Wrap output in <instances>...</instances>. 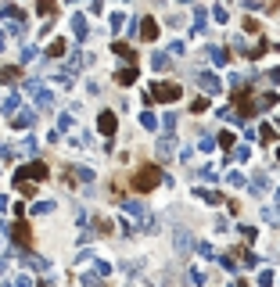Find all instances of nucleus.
<instances>
[{
  "mask_svg": "<svg viewBox=\"0 0 280 287\" xmlns=\"http://www.w3.org/2000/svg\"><path fill=\"white\" fill-rule=\"evenodd\" d=\"M162 179H165V176H162V169H158V165H144V169H137V176H133V187L147 194V190H154V187H158Z\"/></svg>",
  "mask_w": 280,
  "mask_h": 287,
  "instance_id": "1",
  "label": "nucleus"
},
{
  "mask_svg": "<svg viewBox=\"0 0 280 287\" xmlns=\"http://www.w3.org/2000/svg\"><path fill=\"white\" fill-rule=\"evenodd\" d=\"M147 94H151V101H180L183 97V86H176V83H154L151 90H147Z\"/></svg>",
  "mask_w": 280,
  "mask_h": 287,
  "instance_id": "2",
  "label": "nucleus"
},
{
  "mask_svg": "<svg viewBox=\"0 0 280 287\" xmlns=\"http://www.w3.org/2000/svg\"><path fill=\"white\" fill-rule=\"evenodd\" d=\"M133 36L154 40V36H158V22H154V18H137V22H133Z\"/></svg>",
  "mask_w": 280,
  "mask_h": 287,
  "instance_id": "3",
  "label": "nucleus"
},
{
  "mask_svg": "<svg viewBox=\"0 0 280 287\" xmlns=\"http://www.w3.org/2000/svg\"><path fill=\"white\" fill-rule=\"evenodd\" d=\"M25 90L36 97V104H40V108H54V94H51V90H43L40 83H25Z\"/></svg>",
  "mask_w": 280,
  "mask_h": 287,
  "instance_id": "4",
  "label": "nucleus"
},
{
  "mask_svg": "<svg viewBox=\"0 0 280 287\" xmlns=\"http://www.w3.org/2000/svg\"><path fill=\"white\" fill-rule=\"evenodd\" d=\"M18 176L33 179V183H36V179H47V165H43V162H29L25 169H18Z\"/></svg>",
  "mask_w": 280,
  "mask_h": 287,
  "instance_id": "5",
  "label": "nucleus"
},
{
  "mask_svg": "<svg viewBox=\"0 0 280 287\" xmlns=\"http://www.w3.org/2000/svg\"><path fill=\"white\" fill-rule=\"evenodd\" d=\"M97 129L104 133V137H112V133L119 129V118H115L112 112H101V115H97Z\"/></svg>",
  "mask_w": 280,
  "mask_h": 287,
  "instance_id": "6",
  "label": "nucleus"
},
{
  "mask_svg": "<svg viewBox=\"0 0 280 287\" xmlns=\"http://www.w3.org/2000/svg\"><path fill=\"white\" fill-rule=\"evenodd\" d=\"M198 86L205 90V94H219V90H223V86H219V79H215L212 72H198Z\"/></svg>",
  "mask_w": 280,
  "mask_h": 287,
  "instance_id": "7",
  "label": "nucleus"
},
{
  "mask_svg": "<svg viewBox=\"0 0 280 287\" xmlns=\"http://www.w3.org/2000/svg\"><path fill=\"white\" fill-rule=\"evenodd\" d=\"M33 122H36V115H33V108H25V112H18V115L11 118V126H14V129H29V126H33Z\"/></svg>",
  "mask_w": 280,
  "mask_h": 287,
  "instance_id": "8",
  "label": "nucleus"
},
{
  "mask_svg": "<svg viewBox=\"0 0 280 287\" xmlns=\"http://www.w3.org/2000/svg\"><path fill=\"white\" fill-rule=\"evenodd\" d=\"M11 237H14V244H29V237H33V233H29L25 223H14L11 226Z\"/></svg>",
  "mask_w": 280,
  "mask_h": 287,
  "instance_id": "9",
  "label": "nucleus"
},
{
  "mask_svg": "<svg viewBox=\"0 0 280 287\" xmlns=\"http://www.w3.org/2000/svg\"><path fill=\"white\" fill-rule=\"evenodd\" d=\"M194 194L201 201H209V205H223V194L219 190H205V187H194Z\"/></svg>",
  "mask_w": 280,
  "mask_h": 287,
  "instance_id": "10",
  "label": "nucleus"
},
{
  "mask_svg": "<svg viewBox=\"0 0 280 287\" xmlns=\"http://www.w3.org/2000/svg\"><path fill=\"white\" fill-rule=\"evenodd\" d=\"M176 155V140L173 137H162L158 140V158H173Z\"/></svg>",
  "mask_w": 280,
  "mask_h": 287,
  "instance_id": "11",
  "label": "nucleus"
},
{
  "mask_svg": "<svg viewBox=\"0 0 280 287\" xmlns=\"http://www.w3.org/2000/svg\"><path fill=\"white\" fill-rule=\"evenodd\" d=\"M72 29H75V36H79V40H86V36H90V25H86L83 14H72Z\"/></svg>",
  "mask_w": 280,
  "mask_h": 287,
  "instance_id": "12",
  "label": "nucleus"
},
{
  "mask_svg": "<svg viewBox=\"0 0 280 287\" xmlns=\"http://www.w3.org/2000/svg\"><path fill=\"white\" fill-rule=\"evenodd\" d=\"M237 259H241V266H248V269H255V266H259V259L252 255V248H237Z\"/></svg>",
  "mask_w": 280,
  "mask_h": 287,
  "instance_id": "13",
  "label": "nucleus"
},
{
  "mask_svg": "<svg viewBox=\"0 0 280 287\" xmlns=\"http://www.w3.org/2000/svg\"><path fill=\"white\" fill-rule=\"evenodd\" d=\"M22 262H25V266H33L36 273H47V269H51V266H47V259H40V255H25Z\"/></svg>",
  "mask_w": 280,
  "mask_h": 287,
  "instance_id": "14",
  "label": "nucleus"
},
{
  "mask_svg": "<svg viewBox=\"0 0 280 287\" xmlns=\"http://www.w3.org/2000/svg\"><path fill=\"white\" fill-rule=\"evenodd\" d=\"M115 83H122V86L137 83V68H122V72H115Z\"/></svg>",
  "mask_w": 280,
  "mask_h": 287,
  "instance_id": "15",
  "label": "nucleus"
},
{
  "mask_svg": "<svg viewBox=\"0 0 280 287\" xmlns=\"http://www.w3.org/2000/svg\"><path fill=\"white\" fill-rule=\"evenodd\" d=\"M65 54V40H51L47 43V57H61Z\"/></svg>",
  "mask_w": 280,
  "mask_h": 287,
  "instance_id": "16",
  "label": "nucleus"
},
{
  "mask_svg": "<svg viewBox=\"0 0 280 287\" xmlns=\"http://www.w3.org/2000/svg\"><path fill=\"white\" fill-rule=\"evenodd\" d=\"M18 68H14V65H7V68H0V83H18Z\"/></svg>",
  "mask_w": 280,
  "mask_h": 287,
  "instance_id": "17",
  "label": "nucleus"
},
{
  "mask_svg": "<svg viewBox=\"0 0 280 287\" xmlns=\"http://www.w3.org/2000/svg\"><path fill=\"white\" fill-rule=\"evenodd\" d=\"M90 65H93V57H90V54H83V51H79V54H72V68H90Z\"/></svg>",
  "mask_w": 280,
  "mask_h": 287,
  "instance_id": "18",
  "label": "nucleus"
},
{
  "mask_svg": "<svg viewBox=\"0 0 280 287\" xmlns=\"http://www.w3.org/2000/svg\"><path fill=\"white\" fill-rule=\"evenodd\" d=\"M151 68L154 72H165L169 68V54H151Z\"/></svg>",
  "mask_w": 280,
  "mask_h": 287,
  "instance_id": "19",
  "label": "nucleus"
},
{
  "mask_svg": "<svg viewBox=\"0 0 280 287\" xmlns=\"http://www.w3.org/2000/svg\"><path fill=\"white\" fill-rule=\"evenodd\" d=\"M176 251H191V233L187 230H176Z\"/></svg>",
  "mask_w": 280,
  "mask_h": 287,
  "instance_id": "20",
  "label": "nucleus"
},
{
  "mask_svg": "<svg viewBox=\"0 0 280 287\" xmlns=\"http://www.w3.org/2000/svg\"><path fill=\"white\" fill-rule=\"evenodd\" d=\"M205 22H209L205 7H198V11H194V33H205Z\"/></svg>",
  "mask_w": 280,
  "mask_h": 287,
  "instance_id": "21",
  "label": "nucleus"
},
{
  "mask_svg": "<svg viewBox=\"0 0 280 287\" xmlns=\"http://www.w3.org/2000/svg\"><path fill=\"white\" fill-rule=\"evenodd\" d=\"M248 187H252L255 194H262V190L270 187V179H266V172H259V176H255V179H252V183H248Z\"/></svg>",
  "mask_w": 280,
  "mask_h": 287,
  "instance_id": "22",
  "label": "nucleus"
},
{
  "mask_svg": "<svg viewBox=\"0 0 280 287\" xmlns=\"http://www.w3.org/2000/svg\"><path fill=\"white\" fill-rule=\"evenodd\" d=\"M209 54H212V61H215V65H219V68H223V65H226V61H230V54H226V51H223V47H212V51H209Z\"/></svg>",
  "mask_w": 280,
  "mask_h": 287,
  "instance_id": "23",
  "label": "nucleus"
},
{
  "mask_svg": "<svg viewBox=\"0 0 280 287\" xmlns=\"http://www.w3.org/2000/svg\"><path fill=\"white\" fill-rule=\"evenodd\" d=\"M273 104H277V94H262V97L255 101V108H259V112H266V108H273Z\"/></svg>",
  "mask_w": 280,
  "mask_h": 287,
  "instance_id": "24",
  "label": "nucleus"
},
{
  "mask_svg": "<svg viewBox=\"0 0 280 287\" xmlns=\"http://www.w3.org/2000/svg\"><path fill=\"white\" fill-rule=\"evenodd\" d=\"M198 176H201V183H215V179H219V172H215L212 165H205V169H201Z\"/></svg>",
  "mask_w": 280,
  "mask_h": 287,
  "instance_id": "25",
  "label": "nucleus"
},
{
  "mask_svg": "<svg viewBox=\"0 0 280 287\" xmlns=\"http://www.w3.org/2000/svg\"><path fill=\"white\" fill-rule=\"evenodd\" d=\"M4 287H33V280L29 277H11V280H4Z\"/></svg>",
  "mask_w": 280,
  "mask_h": 287,
  "instance_id": "26",
  "label": "nucleus"
},
{
  "mask_svg": "<svg viewBox=\"0 0 280 287\" xmlns=\"http://www.w3.org/2000/svg\"><path fill=\"white\" fill-rule=\"evenodd\" d=\"M233 144H237L233 133H223V137H219V147H223V151H233Z\"/></svg>",
  "mask_w": 280,
  "mask_h": 287,
  "instance_id": "27",
  "label": "nucleus"
},
{
  "mask_svg": "<svg viewBox=\"0 0 280 287\" xmlns=\"http://www.w3.org/2000/svg\"><path fill=\"white\" fill-rule=\"evenodd\" d=\"M112 51L122 54V57H133V47H130V43H112Z\"/></svg>",
  "mask_w": 280,
  "mask_h": 287,
  "instance_id": "28",
  "label": "nucleus"
},
{
  "mask_svg": "<svg viewBox=\"0 0 280 287\" xmlns=\"http://www.w3.org/2000/svg\"><path fill=\"white\" fill-rule=\"evenodd\" d=\"M205 108H209V101H205V97H194V101H191V112H194V115H201Z\"/></svg>",
  "mask_w": 280,
  "mask_h": 287,
  "instance_id": "29",
  "label": "nucleus"
},
{
  "mask_svg": "<svg viewBox=\"0 0 280 287\" xmlns=\"http://www.w3.org/2000/svg\"><path fill=\"white\" fill-rule=\"evenodd\" d=\"M40 14H43V18H51V14H54V0H40Z\"/></svg>",
  "mask_w": 280,
  "mask_h": 287,
  "instance_id": "30",
  "label": "nucleus"
},
{
  "mask_svg": "<svg viewBox=\"0 0 280 287\" xmlns=\"http://www.w3.org/2000/svg\"><path fill=\"white\" fill-rule=\"evenodd\" d=\"M259 137H262V140H266V144H273V140H277V133H273L270 126H259Z\"/></svg>",
  "mask_w": 280,
  "mask_h": 287,
  "instance_id": "31",
  "label": "nucleus"
},
{
  "mask_svg": "<svg viewBox=\"0 0 280 287\" xmlns=\"http://www.w3.org/2000/svg\"><path fill=\"white\" fill-rule=\"evenodd\" d=\"M14 108H18V94H11V97L4 101V115H11Z\"/></svg>",
  "mask_w": 280,
  "mask_h": 287,
  "instance_id": "32",
  "label": "nucleus"
},
{
  "mask_svg": "<svg viewBox=\"0 0 280 287\" xmlns=\"http://www.w3.org/2000/svg\"><path fill=\"white\" fill-rule=\"evenodd\" d=\"M140 126H144V129H154V115H151V112H140Z\"/></svg>",
  "mask_w": 280,
  "mask_h": 287,
  "instance_id": "33",
  "label": "nucleus"
},
{
  "mask_svg": "<svg viewBox=\"0 0 280 287\" xmlns=\"http://www.w3.org/2000/svg\"><path fill=\"white\" fill-rule=\"evenodd\" d=\"M51 208H54L51 201H36V205H33V212H36V216H47V212H51Z\"/></svg>",
  "mask_w": 280,
  "mask_h": 287,
  "instance_id": "34",
  "label": "nucleus"
},
{
  "mask_svg": "<svg viewBox=\"0 0 280 287\" xmlns=\"http://www.w3.org/2000/svg\"><path fill=\"white\" fill-rule=\"evenodd\" d=\"M273 284V269H262L259 273V287H270Z\"/></svg>",
  "mask_w": 280,
  "mask_h": 287,
  "instance_id": "35",
  "label": "nucleus"
},
{
  "mask_svg": "<svg viewBox=\"0 0 280 287\" xmlns=\"http://www.w3.org/2000/svg\"><path fill=\"white\" fill-rule=\"evenodd\" d=\"M212 18H215V22H226L230 11H226V7H212Z\"/></svg>",
  "mask_w": 280,
  "mask_h": 287,
  "instance_id": "36",
  "label": "nucleus"
},
{
  "mask_svg": "<svg viewBox=\"0 0 280 287\" xmlns=\"http://www.w3.org/2000/svg\"><path fill=\"white\" fill-rule=\"evenodd\" d=\"M248 155H252V151H248V147H244V144H241V147H233V158H237V162H244V158H248Z\"/></svg>",
  "mask_w": 280,
  "mask_h": 287,
  "instance_id": "37",
  "label": "nucleus"
},
{
  "mask_svg": "<svg viewBox=\"0 0 280 287\" xmlns=\"http://www.w3.org/2000/svg\"><path fill=\"white\" fill-rule=\"evenodd\" d=\"M162 126H165L169 133H173V129H176V115H165V118H162Z\"/></svg>",
  "mask_w": 280,
  "mask_h": 287,
  "instance_id": "38",
  "label": "nucleus"
},
{
  "mask_svg": "<svg viewBox=\"0 0 280 287\" xmlns=\"http://www.w3.org/2000/svg\"><path fill=\"white\" fill-rule=\"evenodd\" d=\"M191 284H205V273H201V269H191Z\"/></svg>",
  "mask_w": 280,
  "mask_h": 287,
  "instance_id": "39",
  "label": "nucleus"
},
{
  "mask_svg": "<svg viewBox=\"0 0 280 287\" xmlns=\"http://www.w3.org/2000/svg\"><path fill=\"white\" fill-rule=\"evenodd\" d=\"M266 79H270V83H280V68H270V72H266Z\"/></svg>",
  "mask_w": 280,
  "mask_h": 287,
  "instance_id": "40",
  "label": "nucleus"
},
{
  "mask_svg": "<svg viewBox=\"0 0 280 287\" xmlns=\"http://www.w3.org/2000/svg\"><path fill=\"white\" fill-rule=\"evenodd\" d=\"M0 212H7V198H4V194H0Z\"/></svg>",
  "mask_w": 280,
  "mask_h": 287,
  "instance_id": "41",
  "label": "nucleus"
},
{
  "mask_svg": "<svg viewBox=\"0 0 280 287\" xmlns=\"http://www.w3.org/2000/svg\"><path fill=\"white\" fill-rule=\"evenodd\" d=\"M0 277H4V259H0Z\"/></svg>",
  "mask_w": 280,
  "mask_h": 287,
  "instance_id": "42",
  "label": "nucleus"
},
{
  "mask_svg": "<svg viewBox=\"0 0 280 287\" xmlns=\"http://www.w3.org/2000/svg\"><path fill=\"white\" fill-rule=\"evenodd\" d=\"M0 51H4V33H0Z\"/></svg>",
  "mask_w": 280,
  "mask_h": 287,
  "instance_id": "43",
  "label": "nucleus"
},
{
  "mask_svg": "<svg viewBox=\"0 0 280 287\" xmlns=\"http://www.w3.org/2000/svg\"><path fill=\"white\" fill-rule=\"evenodd\" d=\"M180 4H194V0H180Z\"/></svg>",
  "mask_w": 280,
  "mask_h": 287,
  "instance_id": "44",
  "label": "nucleus"
},
{
  "mask_svg": "<svg viewBox=\"0 0 280 287\" xmlns=\"http://www.w3.org/2000/svg\"><path fill=\"white\" fill-rule=\"evenodd\" d=\"M277 201H280V187H277Z\"/></svg>",
  "mask_w": 280,
  "mask_h": 287,
  "instance_id": "45",
  "label": "nucleus"
},
{
  "mask_svg": "<svg viewBox=\"0 0 280 287\" xmlns=\"http://www.w3.org/2000/svg\"><path fill=\"white\" fill-rule=\"evenodd\" d=\"M277 126H280V115H277Z\"/></svg>",
  "mask_w": 280,
  "mask_h": 287,
  "instance_id": "46",
  "label": "nucleus"
}]
</instances>
